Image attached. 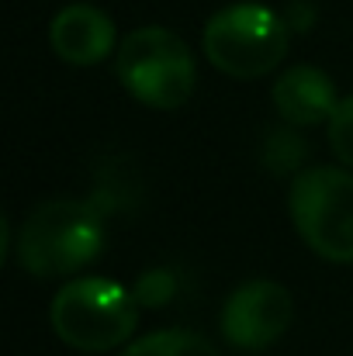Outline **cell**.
<instances>
[{"instance_id": "2", "label": "cell", "mask_w": 353, "mask_h": 356, "mask_svg": "<svg viewBox=\"0 0 353 356\" xmlns=\"http://www.w3.org/2000/svg\"><path fill=\"white\" fill-rule=\"evenodd\" d=\"M115 73L139 104H149L156 111L187 104L198 87V66L187 42L159 24L125 35V42L118 45Z\"/></svg>"}, {"instance_id": "1", "label": "cell", "mask_w": 353, "mask_h": 356, "mask_svg": "<svg viewBox=\"0 0 353 356\" xmlns=\"http://www.w3.org/2000/svg\"><path fill=\"white\" fill-rule=\"evenodd\" d=\"M104 249V211L94 201H45L17 236V263L35 277H70Z\"/></svg>"}, {"instance_id": "7", "label": "cell", "mask_w": 353, "mask_h": 356, "mask_svg": "<svg viewBox=\"0 0 353 356\" xmlns=\"http://www.w3.org/2000/svg\"><path fill=\"white\" fill-rule=\"evenodd\" d=\"M49 42L70 66H94L115 49V21L94 3H70L52 17Z\"/></svg>"}, {"instance_id": "8", "label": "cell", "mask_w": 353, "mask_h": 356, "mask_svg": "<svg viewBox=\"0 0 353 356\" xmlns=\"http://www.w3.org/2000/svg\"><path fill=\"white\" fill-rule=\"evenodd\" d=\"M274 108L277 115L295 124V128H312V124H329V118L340 108L333 80L319 66H295L274 83Z\"/></svg>"}, {"instance_id": "6", "label": "cell", "mask_w": 353, "mask_h": 356, "mask_svg": "<svg viewBox=\"0 0 353 356\" xmlns=\"http://www.w3.org/2000/svg\"><path fill=\"white\" fill-rule=\"evenodd\" d=\"M295 318V301L277 280H249L235 287L222 308V336L235 350L260 353L277 343Z\"/></svg>"}, {"instance_id": "9", "label": "cell", "mask_w": 353, "mask_h": 356, "mask_svg": "<svg viewBox=\"0 0 353 356\" xmlns=\"http://www.w3.org/2000/svg\"><path fill=\"white\" fill-rule=\"evenodd\" d=\"M121 356H222L215 350L212 339H205L201 332L191 329H163V332H149L142 339H135L132 346H125Z\"/></svg>"}, {"instance_id": "13", "label": "cell", "mask_w": 353, "mask_h": 356, "mask_svg": "<svg viewBox=\"0 0 353 356\" xmlns=\"http://www.w3.org/2000/svg\"><path fill=\"white\" fill-rule=\"evenodd\" d=\"M284 21H288V28H298V31H305V28H312V7L308 3H291V10L284 14Z\"/></svg>"}, {"instance_id": "12", "label": "cell", "mask_w": 353, "mask_h": 356, "mask_svg": "<svg viewBox=\"0 0 353 356\" xmlns=\"http://www.w3.org/2000/svg\"><path fill=\"white\" fill-rule=\"evenodd\" d=\"M173 298V277L166 270H146L135 284V301L139 305H166Z\"/></svg>"}, {"instance_id": "4", "label": "cell", "mask_w": 353, "mask_h": 356, "mask_svg": "<svg viewBox=\"0 0 353 356\" xmlns=\"http://www.w3.org/2000/svg\"><path fill=\"white\" fill-rule=\"evenodd\" d=\"M205 56L235 80H256L288 56V21L263 3H233L205 24Z\"/></svg>"}, {"instance_id": "5", "label": "cell", "mask_w": 353, "mask_h": 356, "mask_svg": "<svg viewBox=\"0 0 353 356\" xmlns=\"http://www.w3.org/2000/svg\"><path fill=\"white\" fill-rule=\"evenodd\" d=\"M291 222L312 252L353 263V173L340 166L301 170L291 184Z\"/></svg>"}, {"instance_id": "11", "label": "cell", "mask_w": 353, "mask_h": 356, "mask_svg": "<svg viewBox=\"0 0 353 356\" xmlns=\"http://www.w3.org/2000/svg\"><path fill=\"white\" fill-rule=\"evenodd\" d=\"M329 145H333V152L353 170V94L340 101L336 115L329 118Z\"/></svg>"}, {"instance_id": "10", "label": "cell", "mask_w": 353, "mask_h": 356, "mask_svg": "<svg viewBox=\"0 0 353 356\" xmlns=\"http://www.w3.org/2000/svg\"><path fill=\"white\" fill-rule=\"evenodd\" d=\"M301 156H305V142L298 138V131H277V135H270L267 138V149H263V163H267V170H274V173H288V170H295L298 163H301Z\"/></svg>"}, {"instance_id": "3", "label": "cell", "mask_w": 353, "mask_h": 356, "mask_svg": "<svg viewBox=\"0 0 353 356\" xmlns=\"http://www.w3.org/2000/svg\"><path fill=\"white\" fill-rule=\"evenodd\" d=\"M56 336L80 353H108L132 339L139 322V301L121 284L104 277L70 280L52 301Z\"/></svg>"}]
</instances>
